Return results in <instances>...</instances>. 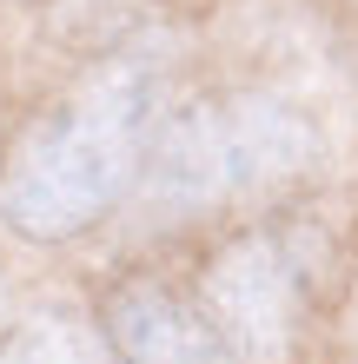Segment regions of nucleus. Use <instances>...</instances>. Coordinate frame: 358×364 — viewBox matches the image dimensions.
I'll use <instances>...</instances> for the list:
<instances>
[{"label":"nucleus","instance_id":"nucleus-1","mask_svg":"<svg viewBox=\"0 0 358 364\" xmlns=\"http://www.w3.org/2000/svg\"><path fill=\"white\" fill-rule=\"evenodd\" d=\"M159 73L146 53H120L47 106L0 166V219L33 245L80 239L139 186L159 139Z\"/></svg>","mask_w":358,"mask_h":364},{"label":"nucleus","instance_id":"nucleus-2","mask_svg":"<svg viewBox=\"0 0 358 364\" xmlns=\"http://www.w3.org/2000/svg\"><path fill=\"white\" fill-rule=\"evenodd\" d=\"M319 166V126L279 93H206L159 126L146 192L173 212L285 186Z\"/></svg>","mask_w":358,"mask_h":364},{"label":"nucleus","instance_id":"nucleus-3","mask_svg":"<svg viewBox=\"0 0 358 364\" xmlns=\"http://www.w3.org/2000/svg\"><path fill=\"white\" fill-rule=\"evenodd\" d=\"M199 311L239 364H292L312 311V252L299 232H239L199 272Z\"/></svg>","mask_w":358,"mask_h":364},{"label":"nucleus","instance_id":"nucleus-4","mask_svg":"<svg viewBox=\"0 0 358 364\" xmlns=\"http://www.w3.org/2000/svg\"><path fill=\"white\" fill-rule=\"evenodd\" d=\"M107 345L120 364H239L226 351V338L213 331V318L199 305H186L159 285V278H126L107 291Z\"/></svg>","mask_w":358,"mask_h":364},{"label":"nucleus","instance_id":"nucleus-5","mask_svg":"<svg viewBox=\"0 0 358 364\" xmlns=\"http://www.w3.org/2000/svg\"><path fill=\"white\" fill-rule=\"evenodd\" d=\"M0 364H113V345H100V331L80 311H27L0 338Z\"/></svg>","mask_w":358,"mask_h":364},{"label":"nucleus","instance_id":"nucleus-6","mask_svg":"<svg viewBox=\"0 0 358 364\" xmlns=\"http://www.w3.org/2000/svg\"><path fill=\"white\" fill-rule=\"evenodd\" d=\"M339 358H345V364H358V278H352L345 311H339Z\"/></svg>","mask_w":358,"mask_h":364}]
</instances>
